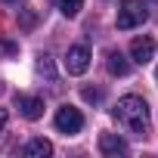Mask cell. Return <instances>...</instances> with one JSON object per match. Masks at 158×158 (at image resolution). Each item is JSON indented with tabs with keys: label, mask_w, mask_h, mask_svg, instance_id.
<instances>
[{
	"label": "cell",
	"mask_w": 158,
	"mask_h": 158,
	"mask_svg": "<svg viewBox=\"0 0 158 158\" xmlns=\"http://www.w3.org/2000/svg\"><path fill=\"white\" fill-rule=\"evenodd\" d=\"M56 127L62 133H81L84 130V115L74 106H59L56 109Z\"/></svg>",
	"instance_id": "obj_3"
},
{
	"label": "cell",
	"mask_w": 158,
	"mask_h": 158,
	"mask_svg": "<svg viewBox=\"0 0 158 158\" xmlns=\"http://www.w3.org/2000/svg\"><path fill=\"white\" fill-rule=\"evenodd\" d=\"M115 118L136 136L149 133V106L143 96H121L115 106Z\"/></svg>",
	"instance_id": "obj_1"
},
{
	"label": "cell",
	"mask_w": 158,
	"mask_h": 158,
	"mask_svg": "<svg viewBox=\"0 0 158 158\" xmlns=\"http://www.w3.org/2000/svg\"><path fill=\"white\" fill-rule=\"evenodd\" d=\"M109 74H118V77H124L127 71H130V65H127V59H124V53H109Z\"/></svg>",
	"instance_id": "obj_9"
},
{
	"label": "cell",
	"mask_w": 158,
	"mask_h": 158,
	"mask_svg": "<svg viewBox=\"0 0 158 158\" xmlns=\"http://www.w3.org/2000/svg\"><path fill=\"white\" fill-rule=\"evenodd\" d=\"M84 99H87V102H99V99H102V93H99V90H90V87H87V90H84Z\"/></svg>",
	"instance_id": "obj_13"
},
{
	"label": "cell",
	"mask_w": 158,
	"mask_h": 158,
	"mask_svg": "<svg viewBox=\"0 0 158 158\" xmlns=\"http://www.w3.org/2000/svg\"><path fill=\"white\" fill-rule=\"evenodd\" d=\"M87 68H90V50L84 44L68 47V53H65V71L68 74H84Z\"/></svg>",
	"instance_id": "obj_4"
},
{
	"label": "cell",
	"mask_w": 158,
	"mask_h": 158,
	"mask_svg": "<svg viewBox=\"0 0 158 158\" xmlns=\"http://www.w3.org/2000/svg\"><path fill=\"white\" fill-rule=\"evenodd\" d=\"M16 53H19V44H16V40L0 37V59H13Z\"/></svg>",
	"instance_id": "obj_11"
},
{
	"label": "cell",
	"mask_w": 158,
	"mask_h": 158,
	"mask_svg": "<svg viewBox=\"0 0 158 158\" xmlns=\"http://www.w3.org/2000/svg\"><path fill=\"white\" fill-rule=\"evenodd\" d=\"M155 77H158V68H155Z\"/></svg>",
	"instance_id": "obj_15"
},
{
	"label": "cell",
	"mask_w": 158,
	"mask_h": 158,
	"mask_svg": "<svg viewBox=\"0 0 158 158\" xmlns=\"http://www.w3.org/2000/svg\"><path fill=\"white\" fill-rule=\"evenodd\" d=\"M3 127H6V109H0V133H3Z\"/></svg>",
	"instance_id": "obj_14"
},
{
	"label": "cell",
	"mask_w": 158,
	"mask_h": 158,
	"mask_svg": "<svg viewBox=\"0 0 158 158\" xmlns=\"http://www.w3.org/2000/svg\"><path fill=\"white\" fill-rule=\"evenodd\" d=\"M16 109L22 112V118L37 121V118L44 115V99H40V96H25V93H16Z\"/></svg>",
	"instance_id": "obj_6"
},
{
	"label": "cell",
	"mask_w": 158,
	"mask_h": 158,
	"mask_svg": "<svg viewBox=\"0 0 158 158\" xmlns=\"http://www.w3.org/2000/svg\"><path fill=\"white\" fill-rule=\"evenodd\" d=\"M6 3H13V0H6Z\"/></svg>",
	"instance_id": "obj_16"
},
{
	"label": "cell",
	"mask_w": 158,
	"mask_h": 158,
	"mask_svg": "<svg viewBox=\"0 0 158 158\" xmlns=\"http://www.w3.org/2000/svg\"><path fill=\"white\" fill-rule=\"evenodd\" d=\"M40 71L47 74V81H56V71H53V62H50V56H44V59H40Z\"/></svg>",
	"instance_id": "obj_12"
},
{
	"label": "cell",
	"mask_w": 158,
	"mask_h": 158,
	"mask_svg": "<svg viewBox=\"0 0 158 158\" xmlns=\"http://www.w3.org/2000/svg\"><path fill=\"white\" fill-rule=\"evenodd\" d=\"M130 59H133L136 65H146L149 59H155V40H152L149 34L133 37V40H130Z\"/></svg>",
	"instance_id": "obj_5"
},
{
	"label": "cell",
	"mask_w": 158,
	"mask_h": 158,
	"mask_svg": "<svg viewBox=\"0 0 158 158\" xmlns=\"http://www.w3.org/2000/svg\"><path fill=\"white\" fill-rule=\"evenodd\" d=\"M22 155L25 158H47V155H53V143L50 139H31V143H25V149H22Z\"/></svg>",
	"instance_id": "obj_8"
},
{
	"label": "cell",
	"mask_w": 158,
	"mask_h": 158,
	"mask_svg": "<svg viewBox=\"0 0 158 158\" xmlns=\"http://www.w3.org/2000/svg\"><path fill=\"white\" fill-rule=\"evenodd\" d=\"M81 10H84V0H59V13L68 16V19H74Z\"/></svg>",
	"instance_id": "obj_10"
},
{
	"label": "cell",
	"mask_w": 158,
	"mask_h": 158,
	"mask_svg": "<svg viewBox=\"0 0 158 158\" xmlns=\"http://www.w3.org/2000/svg\"><path fill=\"white\" fill-rule=\"evenodd\" d=\"M149 19V10L143 0H121L118 3V28L121 31H130L136 25H143Z\"/></svg>",
	"instance_id": "obj_2"
},
{
	"label": "cell",
	"mask_w": 158,
	"mask_h": 158,
	"mask_svg": "<svg viewBox=\"0 0 158 158\" xmlns=\"http://www.w3.org/2000/svg\"><path fill=\"white\" fill-rule=\"evenodd\" d=\"M99 152L118 158V155H127V143H124L118 133H102V136H99Z\"/></svg>",
	"instance_id": "obj_7"
}]
</instances>
